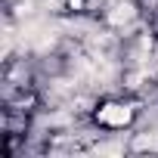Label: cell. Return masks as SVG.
I'll list each match as a JSON object with an SVG mask.
<instances>
[{"label": "cell", "instance_id": "3", "mask_svg": "<svg viewBox=\"0 0 158 158\" xmlns=\"http://www.w3.org/2000/svg\"><path fill=\"white\" fill-rule=\"evenodd\" d=\"M155 143H158L155 136H139V139H136V149H152Z\"/></svg>", "mask_w": 158, "mask_h": 158}, {"label": "cell", "instance_id": "2", "mask_svg": "<svg viewBox=\"0 0 158 158\" xmlns=\"http://www.w3.org/2000/svg\"><path fill=\"white\" fill-rule=\"evenodd\" d=\"M109 19H112V25H124V22H130V19H133V6H130V3H118V6L112 10V16H109Z\"/></svg>", "mask_w": 158, "mask_h": 158}, {"label": "cell", "instance_id": "1", "mask_svg": "<svg viewBox=\"0 0 158 158\" xmlns=\"http://www.w3.org/2000/svg\"><path fill=\"white\" fill-rule=\"evenodd\" d=\"M99 121L121 127V124L130 121V109H127V106H106V109H99Z\"/></svg>", "mask_w": 158, "mask_h": 158}]
</instances>
